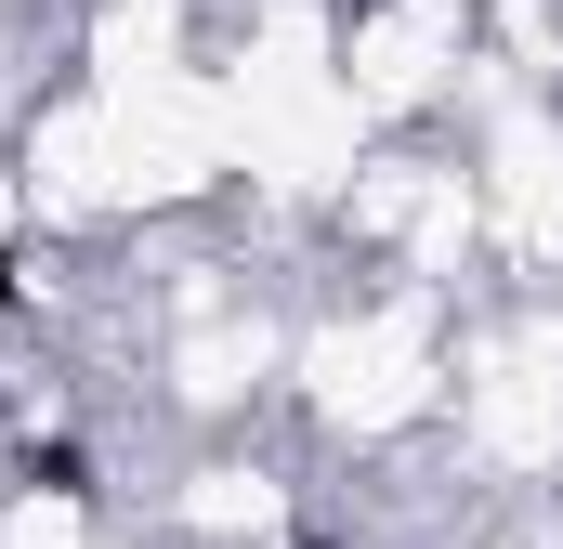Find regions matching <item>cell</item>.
Returning <instances> with one entry per match:
<instances>
[{"label": "cell", "mask_w": 563, "mask_h": 549, "mask_svg": "<svg viewBox=\"0 0 563 549\" xmlns=\"http://www.w3.org/2000/svg\"><path fill=\"white\" fill-rule=\"evenodd\" d=\"M13 301H26V262H13V249H0V314H13Z\"/></svg>", "instance_id": "cell-2"}, {"label": "cell", "mask_w": 563, "mask_h": 549, "mask_svg": "<svg viewBox=\"0 0 563 549\" xmlns=\"http://www.w3.org/2000/svg\"><path fill=\"white\" fill-rule=\"evenodd\" d=\"M288 549H341V537H328V524H301V537H288Z\"/></svg>", "instance_id": "cell-3"}, {"label": "cell", "mask_w": 563, "mask_h": 549, "mask_svg": "<svg viewBox=\"0 0 563 549\" xmlns=\"http://www.w3.org/2000/svg\"><path fill=\"white\" fill-rule=\"evenodd\" d=\"M354 13H380V0H354Z\"/></svg>", "instance_id": "cell-4"}, {"label": "cell", "mask_w": 563, "mask_h": 549, "mask_svg": "<svg viewBox=\"0 0 563 549\" xmlns=\"http://www.w3.org/2000/svg\"><path fill=\"white\" fill-rule=\"evenodd\" d=\"M13 484H40V497H92V445H79V432H26V445H13Z\"/></svg>", "instance_id": "cell-1"}]
</instances>
